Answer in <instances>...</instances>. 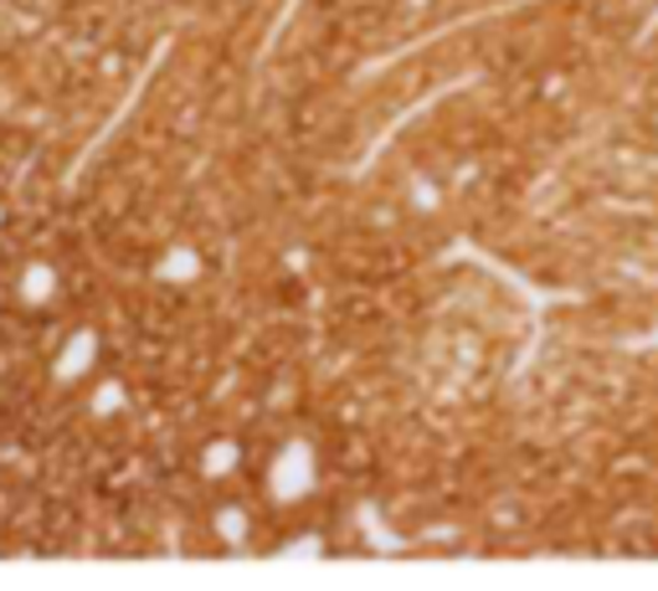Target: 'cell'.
<instances>
[{"label": "cell", "instance_id": "6da1fadb", "mask_svg": "<svg viewBox=\"0 0 658 591\" xmlns=\"http://www.w3.org/2000/svg\"><path fill=\"white\" fill-rule=\"evenodd\" d=\"M278 488H284V494H299V488H309V453H304V447H294V453L278 463Z\"/></svg>", "mask_w": 658, "mask_h": 591}]
</instances>
